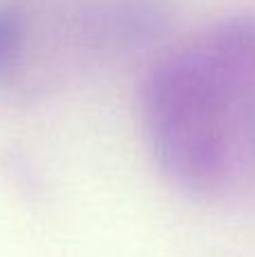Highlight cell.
Instances as JSON below:
<instances>
[{
	"instance_id": "6da1fadb",
	"label": "cell",
	"mask_w": 255,
	"mask_h": 257,
	"mask_svg": "<svg viewBox=\"0 0 255 257\" xmlns=\"http://www.w3.org/2000/svg\"><path fill=\"white\" fill-rule=\"evenodd\" d=\"M140 124L179 192L221 201L255 192V16L199 27L152 66Z\"/></svg>"
},
{
	"instance_id": "7a4b0ae2",
	"label": "cell",
	"mask_w": 255,
	"mask_h": 257,
	"mask_svg": "<svg viewBox=\"0 0 255 257\" xmlns=\"http://www.w3.org/2000/svg\"><path fill=\"white\" fill-rule=\"evenodd\" d=\"M167 25V0H0V90L57 95L149 48Z\"/></svg>"
}]
</instances>
